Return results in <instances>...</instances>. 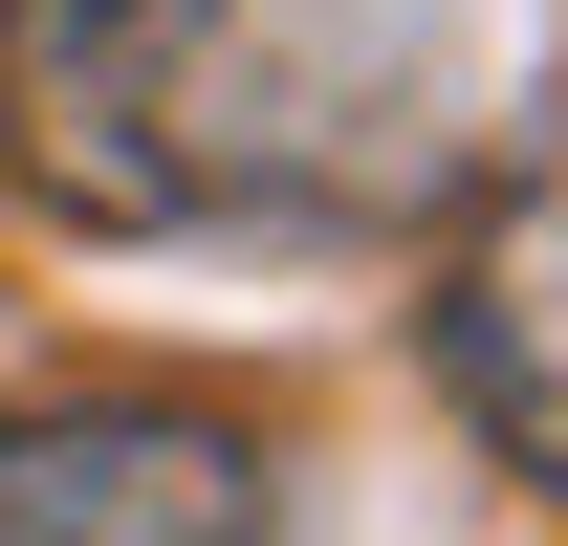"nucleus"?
<instances>
[{"instance_id":"1","label":"nucleus","mask_w":568,"mask_h":546,"mask_svg":"<svg viewBox=\"0 0 568 546\" xmlns=\"http://www.w3.org/2000/svg\"><path fill=\"white\" fill-rule=\"evenodd\" d=\"M0 175L88 241H351L459 175V0H0Z\"/></svg>"},{"instance_id":"2","label":"nucleus","mask_w":568,"mask_h":546,"mask_svg":"<svg viewBox=\"0 0 568 546\" xmlns=\"http://www.w3.org/2000/svg\"><path fill=\"white\" fill-rule=\"evenodd\" d=\"M0 546H306V481L263 415L44 394V415H0Z\"/></svg>"},{"instance_id":"3","label":"nucleus","mask_w":568,"mask_h":546,"mask_svg":"<svg viewBox=\"0 0 568 546\" xmlns=\"http://www.w3.org/2000/svg\"><path fill=\"white\" fill-rule=\"evenodd\" d=\"M416 328H437V394L481 415V459L568 503V88L525 110V153H503L481 198H459Z\"/></svg>"}]
</instances>
